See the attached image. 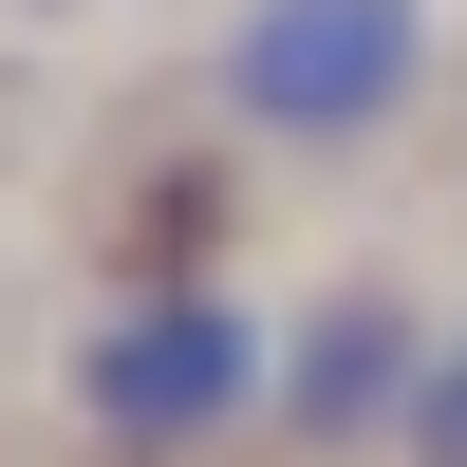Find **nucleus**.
<instances>
[{
    "instance_id": "obj_1",
    "label": "nucleus",
    "mask_w": 467,
    "mask_h": 467,
    "mask_svg": "<svg viewBox=\"0 0 467 467\" xmlns=\"http://www.w3.org/2000/svg\"><path fill=\"white\" fill-rule=\"evenodd\" d=\"M449 75V0H244L206 37V112L281 169H356L431 112Z\"/></svg>"
},
{
    "instance_id": "obj_2",
    "label": "nucleus",
    "mask_w": 467,
    "mask_h": 467,
    "mask_svg": "<svg viewBox=\"0 0 467 467\" xmlns=\"http://www.w3.org/2000/svg\"><path fill=\"white\" fill-rule=\"evenodd\" d=\"M262 411H281V318L224 299V281H150V299H112L75 337V431L112 467H206Z\"/></svg>"
},
{
    "instance_id": "obj_3",
    "label": "nucleus",
    "mask_w": 467,
    "mask_h": 467,
    "mask_svg": "<svg viewBox=\"0 0 467 467\" xmlns=\"http://www.w3.org/2000/svg\"><path fill=\"white\" fill-rule=\"evenodd\" d=\"M411 393H431V318L393 281H318L281 318V449H411Z\"/></svg>"
},
{
    "instance_id": "obj_4",
    "label": "nucleus",
    "mask_w": 467,
    "mask_h": 467,
    "mask_svg": "<svg viewBox=\"0 0 467 467\" xmlns=\"http://www.w3.org/2000/svg\"><path fill=\"white\" fill-rule=\"evenodd\" d=\"M393 467H467V318L431 337V393H411V449Z\"/></svg>"
}]
</instances>
